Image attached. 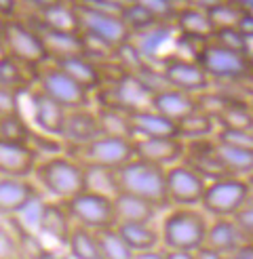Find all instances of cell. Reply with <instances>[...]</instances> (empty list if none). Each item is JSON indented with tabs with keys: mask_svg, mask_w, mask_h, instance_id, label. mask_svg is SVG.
Masks as SVG:
<instances>
[{
	"mask_svg": "<svg viewBox=\"0 0 253 259\" xmlns=\"http://www.w3.org/2000/svg\"><path fill=\"white\" fill-rule=\"evenodd\" d=\"M207 228L209 219L200 206H169L160 222L162 249L196 253L205 244Z\"/></svg>",
	"mask_w": 253,
	"mask_h": 259,
	"instance_id": "6da1fadb",
	"label": "cell"
},
{
	"mask_svg": "<svg viewBox=\"0 0 253 259\" xmlns=\"http://www.w3.org/2000/svg\"><path fill=\"white\" fill-rule=\"evenodd\" d=\"M32 177L40 192H47L53 200H68L87 190V169L66 152L40 158Z\"/></svg>",
	"mask_w": 253,
	"mask_h": 259,
	"instance_id": "7a4b0ae2",
	"label": "cell"
},
{
	"mask_svg": "<svg viewBox=\"0 0 253 259\" xmlns=\"http://www.w3.org/2000/svg\"><path fill=\"white\" fill-rule=\"evenodd\" d=\"M116 190L144 198L156 209H169L167 169L144 158H131L116 171Z\"/></svg>",
	"mask_w": 253,
	"mask_h": 259,
	"instance_id": "3957f363",
	"label": "cell"
},
{
	"mask_svg": "<svg viewBox=\"0 0 253 259\" xmlns=\"http://www.w3.org/2000/svg\"><path fill=\"white\" fill-rule=\"evenodd\" d=\"M66 154L85 169L118 171L122 164L135 158L133 139L116 135H97L82 144H66Z\"/></svg>",
	"mask_w": 253,
	"mask_h": 259,
	"instance_id": "277c9868",
	"label": "cell"
},
{
	"mask_svg": "<svg viewBox=\"0 0 253 259\" xmlns=\"http://www.w3.org/2000/svg\"><path fill=\"white\" fill-rule=\"evenodd\" d=\"M0 47L3 53L11 59H15L28 68H40L49 61L47 49L43 42V36L34 23L21 21L11 17L7 19L5 32L0 36Z\"/></svg>",
	"mask_w": 253,
	"mask_h": 259,
	"instance_id": "5b68a950",
	"label": "cell"
},
{
	"mask_svg": "<svg viewBox=\"0 0 253 259\" xmlns=\"http://www.w3.org/2000/svg\"><path fill=\"white\" fill-rule=\"evenodd\" d=\"M194 59L200 63V68L207 72L211 80L224 82H240L253 74L251 53H236L213 40H207L198 47Z\"/></svg>",
	"mask_w": 253,
	"mask_h": 259,
	"instance_id": "8992f818",
	"label": "cell"
},
{
	"mask_svg": "<svg viewBox=\"0 0 253 259\" xmlns=\"http://www.w3.org/2000/svg\"><path fill=\"white\" fill-rule=\"evenodd\" d=\"M76 11H78L80 34L85 36L87 42L93 40V45L106 49L108 53H114V49L129 42L131 34L124 28L120 15H116V13L97 11L78 3H76Z\"/></svg>",
	"mask_w": 253,
	"mask_h": 259,
	"instance_id": "52a82bcc",
	"label": "cell"
},
{
	"mask_svg": "<svg viewBox=\"0 0 253 259\" xmlns=\"http://www.w3.org/2000/svg\"><path fill=\"white\" fill-rule=\"evenodd\" d=\"M34 89L66 110L89 108V103H91V93L74 78H70L63 70H59L53 61H47L36 70Z\"/></svg>",
	"mask_w": 253,
	"mask_h": 259,
	"instance_id": "ba28073f",
	"label": "cell"
},
{
	"mask_svg": "<svg viewBox=\"0 0 253 259\" xmlns=\"http://www.w3.org/2000/svg\"><path fill=\"white\" fill-rule=\"evenodd\" d=\"M251 196V188L245 177H220L207 181L200 209L211 217H234Z\"/></svg>",
	"mask_w": 253,
	"mask_h": 259,
	"instance_id": "9c48e42d",
	"label": "cell"
},
{
	"mask_svg": "<svg viewBox=\"0 0 253 259\" xmlns=\"http://www.w3.org/2000/svg\"><path fill=\"white\" fill-rule=\"evenodd\" d=\"M74 226H82L93 232L116 226L114 219V198L110 194L82 190L76 196L63 200Z\"/></svg>",
	"mask_w": 253,
	"mask_h": 259,
	"instance_id": "30bf717a",
	"label": "cell"
},
{
	"mask_svg": "<svg viewBox=\"0 0 253 259\" xmlns=\"http://www.w3.org/2000/svg\"><path fill=\"white\" fill-rule=\"evenodd\" d=\"M158 72L162 76L164 84L171 89H180L192 95H198L202 91L211 89V78L200 68V63L196 59H186L180 55L164 57Z\"/></svg>",
	"mask_w": 253,
	"mask_h": 259,
	"instance_id": "8fae6325",
	"label": "cell"
},
{
	"mask_svg": "<svg viewBox=\"0 0 253 259\" xmlns=\"http://www.w3.org/2000/svg\"><path fill=\"white\" fill-rule=\"evenodd\" d=\"M207 179L186 162L167 169V198L169 206H200Z\"/></svg>",
	"mask_w": 253,
	"mask_h": 259,
	"instance_id": "7c38bea8",
	"label": "cell"
},
{
	"mask_svg": "<svg viewBox=\"0 0 253 259\" xmlns=\"http://www.w3.org/2000/svg\"><path fill=\"white\" fill-rule=\"evenodd\" d=\"M135 158H144L158 166L169 169L173 164H180L186 156V141L177 135L173 137H144L133 139Z\"/></svg>",
	"mask_w": 253,
	"mask_h": 259,
	"instance_id": "4fadbf2b",
	"label": "cell"
},
{
	"mask_svg": "<svg viewBox=\"0 0 253 259\" xmlns=\"http://www.w3.org/2000/svg\"><path fill=\"white\" fill-rule=\"evenodd\" d=\"M40 198L38 188L32 177H7L0 175V215L15 217L25 206Z\"/></svg>",
	"mask_w": 253,
	"mask_h": 259,
	"instance_id": "5bb4252c",
	"label": "cell"
},
{
	"mask_svg": "<svg viewBox=\"0 0 253 259\" xmlns=\"http://www.w3.org/2000/svg\"><path fill=\"white\" fill-rule=\"evenodd\" d=\"M40 156L28 141L0 139V175L32 177Z\"/></svg>",
	"mask_w": 253,
	"mask_h": 259,
	"instance_id": "9a60e30c",
	"label": "cell"
},
{
	"mask_svg": "<svg viewBox=\"0 0 253 259\" xmlns=\"http://www.w3.org/2000/svg\"><path fill=\"white\" fill-rule=\"evenodd\" d=\"M72 228H74V222L63 200H43L40 211H38V222H36L38 234L66 247Z\"/></svg>",
	"mask_w": 253,
	"mask_h": 259,
	"instance_id": "2e32d148",
	"label": "cell"
},
{
	"mask_svg": "<svg viewBox=\"0 0 253 259\" xmlns=\"http://www.w3.org/2000/svg\"><path fill=\"white\" fill-rule=\"evenodd\" d=\"M249 240L251 238H247L245 232L238 228L234 217H213V222H209L202 247H209L213 251L222 253L224 257H230Z\"/></svg>",
	"mask_w": 253,
	"mask_h": 259,
	"instance_id": "e0dca14e",
	"label": "cell"
},
{
	"mask_svg": "<svg viewBox=\"0 0 253 259\" xmlns=\"http://www.w3.org/2000/svg\"><path fill=\"white\" fill-rule=\"evenodd\" d=\"M148 106L173 122H180L182 118H186V116L198 110L196 95L186 93V91H180V89H171V87L152 91Z\"/></svg>",
	"mask_w": 253,
	"mask_h": 259,
	"instance_id": "ac0fdd59",
	"label": "cell"
},
{
	"mask_svg": "<svg viewBox=\"0 0 253 259\" xmlns=\"http://www.w3.org/2000/svg\"><path fill=\"white\" fill-rule=\"evenodd\" d=\"M53 63L59 70L66 72L70 78H74L80 87H85L89 93H91V91H99L106 84L104 68H101V63L95 61L89 53L61 57V59H55Z\"/></svg>",
	"mask_w": 253,
	"mask_h": 259,
	"instance_id": "d6986e66",
	"label": "cell"
},
{
	"mask_svg": "<svg viewBox=\"0 0 253 259\" xmlns=\"http://www.w3.org/2000/svg\"><path fill=\"white\" fill-rule=\"evenodd\" d=\"M30 93V101H32V116H34V124L40 133L51 135V137H59L61 139V131H63V120H66L68 110L55 103L53 99L45 97L40 91H28Z\"/></svg>",
	"mask_w": 253,
	"mask_h": 259,
	"instance_id": "ffe728a7",
	"label": "cell"
},
{
	"mask_svg": "<svg viewBox=\"0 0 253 259\" xmlns=\"http://www.w3.org/2000/svg\"><path fill=\"white\" fill-rule=\"evenodd\" d=\"M126 120L133 139H144V137H173L177 135V122L164 118L162 114L154 112L150 106L126 112Z\"/></svg>",
	"mask_w": 253,
	"mask_h": 259,
	"instance_id": "44dd1931",
	"label": "cell"
},
{
	"mask_svg": "<svg viewBox=\"0 0 253 259\" xmlns=\"http://www.w3.org/2000/svg\"><path fill=\"white\" fill-rule=\"evenodd\" d=\"M101 135V126L97 112L93 108H76L68 110L66 120H63L61 141L63 144H82Z\"/></svg>",
	"mask_w": 253,
	"mask_h": 259,
	"instance_id": "7402d4cb",
	"label": "cell"
},
{
	"mask_svg": "<svg viewBox=\"0 0 253 259\" xmlns=\"http://www.w3.org/2000/svg\"><path fill=\"white\" fill-rule=\"evenodd\" d=\"M114 219L118 224H137V222H154L160 209L152 202L133 196V194L116 192L114 194Z\"/></svg>",
	"mask_w": 253,
	"mask_h": 259,
	"instance_id": "603a6c76",
	"label": "cell"
},
{
	"mask_svg": "<svg viewBox=\"0 0 253 259\" xmlns=\"http://www.w3.org/2000/svg\"><path fill=\"white\" fill-rule=\"evenodd\" d=\"M173 25H175V30L180 32V36L196 40V42L211 40V36L215 32L209 17H207V11L194 9V7H177Z\"/></svg>",
	"mask_w": 253,
	"mask_h": 259,
	"instance_id": "cb8c5ba5",
	"label": "cell"
},
{
	"mask_svg": "<svg viewBox=\"0 0 253 259\" xmlns=\"http://www.w3.org/2000/svg\"><path fill=\"white\" fill-rule=\"evenodd\" d=\"M38 32L43 36L49 61L89 53V45L80 32H55V30H40V28H38Z\"/></svg>",
	"mask_w": 253,
	"mask_h": 259,
	"instance_id": "d4e9b609",
	"label": "cell"
},
{
	"mask_svg": "<svg viewBox=\"0 0 253 259\" xmlns=\"http://www.w3.org/2000/svg\"><path fill=\"white\" fill-rule=\"evenodd\" d=\"M118 234L126 242L133 253H144V251H154L162 249L160 240V226L154 222H137V224H118L116 226Z\"/></svg>",
	"mask_w": 253,
	"mask_h": 259,
	"instance_id": "484cf974",
	"label": "cell"
},
{
	"mask_svg": "<svg viewBox=\"0 0 253 259\" xmlns=\"http://www.w3.org/2000/svg\"><path fill=\"white\" fill-rule=\"evenodd\" d=\"M36 28L40 30H55V32H80L78 11L76 3H59L40 13H36Z\"/></svg>",
	"mask_w": 253,
	"mask_h": 259,
	"instance_id": "4316f807",
	"label": "cell"
},
{
	"mask_svg": "<svg viewBox=\"0 0 253 259\" xmlns=\"http://www.w3.org/2000/svg\"><path fill=\"white\" fill-rule=\"evenodd\" d=\"M213 154L226 175L247 177L253 173V152L249 150L234 148V146H228V144L213 139Z\"/></svg>",
	"mask_w": 253,
	"mask_h": 259,
	"instance_id": "83f0119b",
	"label": "cell"
},
{
	"mask_svg": "<svg viewBox=\"0 0 253 259\" xmlns=\"http://www.w3.org/2000/svg\"><path fill=\"white\" fill-rule=\"evenodd\" d=\"M36 70L38 68H28L3 53L0 55V87L17 91V93L32 91L36 80Z\"/></svg>",
	"mask_w": 253,
	"mask_h": 259,
	"instance_id": "f1b7e54d",
	"label": "cell"
},
{
	"mask_svg": "<svg viewBox=\"0 0 253 259\" xmlns=\"http://www.w3.org/2000/svg\"><path fill=\"white\" fill-rule=\"evenodd\" d=\"M215 133H218V122H215L213 116H209L202 110H196L177 122V137L184 139L186 144L200 141V139H211L215 137Z\"/></svg>",
	"mask_w": 253,
	"mask_h": 259,
	"instance_id": "f546056e",
	"label": "cell"
},
{
	"mask_svg": "<svg viewBox=\"0 0 253 259\" xmlns=\"http://www.w3.org/2000/svg\"><path fill=\"white\" fill-rule=\"evenodd\" d=\"M66 249H68V255L72 259H104L97 232L82 228V226L72 228L70 238L66 242Z\"/></svg>",
	"mask_w": 253,
	"mask_h": 259,
	"instance_id": "4dcf8cb0",
	"label": "cell"
},
{
	"mask_svg": "<svg viewBox=\"0 0 253 259\" xmlns=\"http://www.w3.org/2000/svg\"><path fill=\"white\" fill-rule=\"evenodd\" d=\"M218 128H236V131H253V110L240 99H230V103L215 118Z\"/></svg>",
	"mask_w": 253,
	"mask_h": 259,
	"instance_id": "1f68e13d",
	"label": "cell"
},
{
	"mask_svg": "<svg viewBox=\"0 0 253 259\" xmlns=\"http://www.w3.org/2000/svg\"><path fill=\"white\" fill-rule=\"evenodd\" d=\"M175 25L173 23H158L156 28H152L148 32H142L137 36H131V42L137 49V53L142 57H154L158 53V49L169 40V36L173 34Z\"/></svg>",
	"mask_w": 253,
	"mask_h": 259,
	"instance_id": "d6a6232c",
	"label": "cell"
},
{
	"mask_svg": "<svg viewBox=\"0 0 253 259\" xmlns=\"http://www.w3.org/2000/svg\"><path fill=\"white\" fill-rule=\"evenodd\" d=\"M97 118H99V126H101V135H116V137H131V128H129V120H126V112L116 110V108H106L99 106L95 108Z\"/></svg>",
	"mask_w": 253,
	"mask_h": 259,
	"instance_id": "836d02e7",
	"label": "cell"
},
{
	"mask_svg": "<svg viewBox=\"0 0 253 259\" xmlns=\"http://www.w3.org/2000/svg\"><path fill=\"white\" fill-rule=\"evenodd\" d=\"M120 19H122L124 28L129 30L131 36H137V34H142V32H148V30H152V28H156L158 23H162V21H158L154 15H152L150 11H146L144 7H139V5H135V3L126 5V7L120 11Z\"/></svg>",
	"mask_w": 253,
	"mask_h": 259,
	"instance_id": "e575fe53",
	"label": "cell"
},
{
	"mask_svg": "<svg viewBox=\"0 0 253 259\" xmlns=\"http://www.w3.org/2000/svg\"><path fill=\"white\" fill-rule=\"evenodd\" d=\"M97 238H99V247H101V255H104V259H133L135 253L126 247V242L118 234L116 226L99 230Z\"/></svg>",
	"mask_w": 253,
	"mask_h": 259,
	"instance_id": "d590c367",
	"label": "cell"
},
{
	"mask_svg": "<svg viewBox=\"0 0 253 259\" xmlns=\"http://www.w3.org/2000/svg\"><path fill=\"white\" fill-rule=\"evenodd\" d=\"M243 13L245 9H240L232 0H222V3L207 9V17L213 25V30H224V28H236Z\"/></svg>",
	"mask_w": 253,
	"mask_h": 259,
	"instance_id": "8d00e7d4",
	"label": "cell"
},
{
	"mask_svg": "<svg viewBox=\"0 0 253 259\" xmlns=\"http://www.w3.org/2000/svg\"><path fill=\"white\" fill-rule=\"evenodd\" d=\"M0 259H30L23 236L0 222Z\"/></svg>",
	"mask_w": 253,
	"mask_h": 259,
	"instance_id": "74e56055",
	"label": "cell"
},
{
	"mask_svg": "<svg viewBox=\"0 0 253 259\" xmlns=\"http://www.w3.org/2000/svg\"><path fill=\"white\" fill-rule=\"evenodd\" d=\"M32 126L21 114L17 116H7L0 118V139H11V141H30Z\"/></svg>",
	"mask_w": 253,
	"mask_h": 259,
	"instance_id": "f35d334b",
	"label": "cell"
},
{
	"mask_svg": "<svg viewBox=\"0 0 253 259\" xmlns=\"http://www.w3.org/2000/svg\"><path fill=\"white\" fill-rule=\"evenodd\" d=\"M213 42H218L230 51H236V53H245L249 55V40L238 32V28H224V30H215L211 36Z\"/></svg>",
	"mask_w": 253,
	"mask_h": 259,
	"instance_id": "ab89813d",
	"label": "cell"
},
{
	"mask_svg": "<svg viewBox=\"0 0 253 259\" xmlns=\"http://www.w3.org/2000/svg\"><path fill=\"white\" fill-rule=\"evenodd\" d=\"M133 3L144 7L146 11H150L152 15L162 23H173V19H175L177 7H175L173 0H133Z\"/></svg>",
	"mask_w": 253,
	"mask_h": 259,
	"instance_id": "60d3db41",
	"label": "cell"
},
{
	"mask_svg": "<svg viewBox=\"0 0 253 259\" xmlns=\"http://www.w3.org/2000/svg\"><path fill=\"white\" fill-rule=\"evenodd\" d=\"M215 141L222 144L234 146V148H243L253 152V131H236V128H218V133L213 137Z\"/></svg>",
	"mask_w": 253,
	"mask_h": 259,
	"instance_id": "b9f144b4",
	"label": "cell"
},
{
	"mask_svg": "<svg viewBox=\"0 0 253 259\" xmlns=\"http://www.w3.org/2000/svg\"><path fill=\"white\" fill-rule=\"evenodd\" d=\"M19 97H21V93H17V91H11V89L0 87V118L21 114Z\"/></svg>",
	"mask_w": 253,
	"mask_h": 259,
	"instance_id": "7bdbcfd3",
	"label": "cell"
},
{
	"mask_svg": "<svg viewBox=\"0 0 253 259\" xmlns=\"http://www.w3.org/2000/svg\"><path fill=\"white\" fill-rule=\"evenodd\" d=\"M234 222H236L238 228L247 234V238L253 240V196H249L247 204L234 215Z\"/></svg>",
	"mask_w": 253,
	"mask_h": 259,
	"instance_id": "ee69618b",
	"label": "cell"
},
{
	"mask_svg": "<svg viewBox=\"0 0 253 259\" xmlns=\"http://www.w3.org/2000/svg\"><path fill=\"white\" fill-rule=\"evenodd\" d=\"M236 28H238L240 34L247 38V40H253V13L251 11H245L243 13V17H240Z\"/></svg>",
	"mask_w": 253,
	"mask_h": 259,
	"instance_id": "f6af8a7d",
	"label": "cell"
},
{
	"mask_svg": "<svg viewBox=\"0 0 253 259\" xmlns=\"http://www.w3.org/2000/svg\"><path fill=\"white\" fill-rule=\"evenodd\" d=\"M17 11V0H0V15L11 19Z\"/></svg>",
	"mask_w": 253,
	"mask_h": 259,
	"instance_id": "bcb514c9",
	"label": "cell"
},
{
	"mask_svg": "<svg viewBox=\"0 0 253 259\" xmlns=\"http://www.w3.org/2000/svg\"><path fill=\"white\" fill-rule=\"evenodd\" d=\"M228 259H253V240H249L247 244H243L236 253H232Z\"/></svg>",
	"mask_w": 253,
	"mask_h": 259,
	"instance_id": "7dc6e473",
	"label": "cell"
},
{
	"mask_svg": "<svg viewBox=\"0 0 253 259\" xmlns=\"http://www.w3.org/2000/svg\"><path fill=\"white\" fill-rule=\"evenodd\" d=\"M133 259H167V251H164V249H154V251L135 253Z\"/></svg>",
	"mask_w": 253,
	"mask_h": 259,
	"instance_id": "c3c4849f",
	"label": "cell"
},
{
	"mask_svg": "<svg viewBox=\"0 0 253 259\" xmlns=\"http://www.w3.org/2000/svg\"><path fill=\"white\" fill-rule=\"evenodd\" d=\"M196 259H228V257H224L222 253L213 251V249H209V247H200V249L196 251Z\"/></svg>",
	"mask_w": 253,
	"mask_h": 259,
	"instance_id": "681fc988",
	"label": "cell"
},
{
	"mask_svg": "<svg viewBox=\"0 0 253 259\" xmlns=\"http://www.w3.org/2000/svg\"><path fill=\"white\" fill-rule=\"evenodd\" d=\"M28 5H32L34 9H36V13H40V11H45V9H49V7H53V5H59V3H63V0H25Z\"/></svg>",
	"mask_w": 253,
	"mask_h": 259,
	"instance_id": "f907efd6",
	"label": "cell"
},
{
	"mask_svg": "<svg viewBox=\"0 0 253 259\" xmlns=\"http://www.w3.org/2000/svg\"><path fill=\"white\" fill-rule=\"evenodd\" d=\"M186 3H188V7H194V9H202V11H207V9H211L213 5L222 3V0H186Z\"/></svg>",
	"mask_w": 253,
	"mask_h": 259,
	"instance_id": "816d5d0a",
	"label": "cell"
},
{
	"mask_svg": "<svg viewBox=\"0 0 253 259\" xmlns=\"http://www.w3.org/2000/svg\"><path fill=\"white\" fill-rule=\"evenodd\" d=\"M167 259H196V253H188V251H167Z\"/></svg>",
	"mask_w": 253,
	"mask_h": 259,
	"instance_id": "f5cc1de1",
	"label": "cell"
},
{
	"mask_svg": "<svg viewBox=\"0 0 253 259\" xmlns=\"http://www.w3.org/2000/svg\"><path fill=\"white\" fill-rule=\"evenodd\" d=\"M5 25H7V17L0 15V36H3V32H5Z\"/></svg>",
	"mask_w": 253,
	"mask_h": 259,
	"instance_id": "db71d44e",
	"label": "cell"
},
{
	"mask_svg": "<svg viewBox=\"0 0 253 259\" xmlns=\"http://www.w3.org/2000/svg\"><path fill=\"white\" fill-rule=\"evenodd\" d=\"M245 179H247V184H249V188H251V192H253V173H251V175H247Z\"/></svg>",
	"mask_w": 253,
	"mask_h": 259,
	"instance_id": "11a10c76",
	"label": "cell"
},
{
	"mask_svg": "<svg viewBox=\"0 0 253 259\" xmlns=\"http://www.w3.org/2000/svg\"><path fill=\"white\" fill-rule=\"evenodd\" d=\"M43 259H72L70 255H63V257H43Z\"/></svg>",
	"mask_w": 253,
	"mask_h": 259,
	"instance_id": "9f6ffc18",
	"label": "cell"
}]
</instances>
